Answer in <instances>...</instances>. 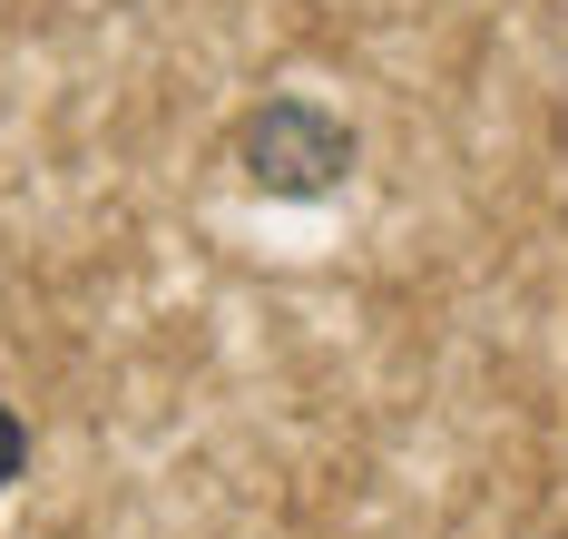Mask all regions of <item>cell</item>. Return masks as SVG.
I'll list each match as a JSON object with an SVG mask.
<instances>
[{
	"label": "cell",
	"instance_id": "6da1fadb",
	"mask_svg": "<svg viewBox=\"0 0 568 539\" xmlns=\"http://www.w3.org/2000/svg\"><path fill=\"white\" fill-rule=\"evenodd\" d=\"M235 157H245V177L275 186V196H324L353 167V128L324 99H265L245 119V138H235Z\"/></svg>",
	"mask_w": 568,
	"mask_h": 539
},
{
	"label": "cell",
	"instance_id": "7a4b0ae2",
	"mask_svg": "<svg viewBox=\"0 0 568 539\" xmlns=\"http://www.w3.org/2000/svg\"><path fill=\"white\" fill-rule=\"evenodd\" d=\"M20 461H30V421H20L10 403H0V490L20 480Z\"/></svg>",
	"mask_w": 568,
	"mask_h": 539
}]
</instances>
